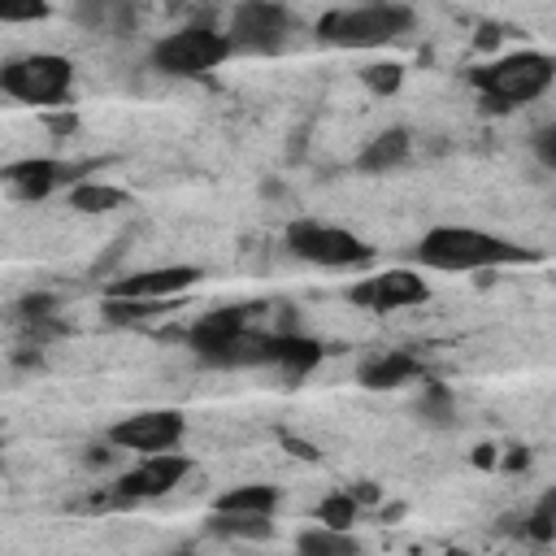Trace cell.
<instances>
[{"instance_id":"cell-1","label":"cell","mask_w":556,"mask_h":556,"mask_svg":"<svg viewBox=\"0 0 556 556\" xmlns=\"http://www.w3.org/2000/svg\"><path fill=\"white\" fill-rule=\"evenodd\" d=\"M517 261H530L521 243L478 226H430L417 239V265L439 274H478V269H500Z\"/></svg>"},{"instance_id":"cell-2","label":"cell","mask_w":556,"mask_h":556,"mask_svg":"<svg viewBox=\"0 0 556 556\" xmlns=\"http://www.w3.org/2000/svg\"><path fill=\"white\" fill-rule=\"evenodd\" d=\"M252 313H256L252 304H226V308L204 313V317L187 330L191 352H195L204 365H217V369L261 365V343H265V334L252 326Z\"/></svg>"},{"instance_id":"cell-3","label":"cell","mask_w":556,"mask_h":556,"mask_svg":"<svg viewBox=\"0 0 556 556\" xmlns=\"http://www.w3.org/2000/svg\"><path fill=\"white\" fill-rule=\"evenodd\" d=\"M408 30H413V9H404L395 0L356 4V9H330V13L317 17V39L330 43V48H348V52L387 48Z\"/></svg>"},{"instance_id":"cell-4","label":"cell","mask_w":556,"mask_h":556,"mask_svg":"<svg viewBox=\"0 0 556 556\" xmlns=\"http://www.w3.org/2000/svg\"><path fill=\"white\" fill-rule=\"evenodd\" d=\"M469 78L482 91V100H491L495 109H517V104H530V100H539V96L552 91V83H556V56L534 52V48H521V52H504V56L478 65Z\"/></svg>"},{"instance_id":"cell-5","label":"cell","mask_w":556,"mask_h":556,"mask_svg":"<svg viewBox=\"0 0 556 556\" xmlns=\"http://www.w3.org/2000/svg\"><path fill=\"white\" fill-rule=\"evenodd\" d=\"M230 56H235L230 35L213 26H178L152 43V65L169 78H204L222 70Z\"/></svg>"},{"instance_id":"cell-6","label":"cell","mask_w":556,"mask_h":556,"mask_svg":"<svg viewBox=\"0 0 556 556\" xmlns=\"http://www.w3.org/2000/svg\"><path fill=\"white\" fill-rule=\"evenodd\" d=\"M282 243L291 256H300L304 265H321V269H361L374 261V248L343 230V226H330V222H317V217H295L287 222L282 230Z\"/></svg>"},{"instance_id":"cell-7","label":"cell","mask_w":556,"mask_h":556,"mask_svg":"<svg viewBox=\"0 0 556 556\" xmlns=\"http://www.w3.org/2000/svg\"><path fill=\"white\" fill-rule=\"evenodd\" d=\"M4 96L22 104H65L74 91V61L61 52H26L0 70Z\"/></svg>"},{"instance_id":"cell-8","label":"cell","mask_w":556,"mask_h":556,"mask_svg":"<svg viewBox=\"0 0 556 556\" xmlns=\"http://www.w3.org/2000/svg\"><path fill=\"white\" fill-rule=\"evenodd\" d=\"M187 473H191V460H187L178 447H169V452H148L135 469H126V473L113 482V491L104 495V504L161 500V495H169L174 486H182Z\"/></svg>"},{"instance_id":"cell-9","label":"cell","mask_w":556,"mask_h":556,"mask_svg":"<svg viewBox=\"0 0 556 556\" xmlns=\"http://www.w3.org/2000/svg\"><path fill=\"white\" fill-rule=\"evenodd\" d=\"M187 439V417L178 408H139L109 426V443L122 452H169Z\"/></svg>"},{"instance_id":"cell-10","label":"cell","mask_w":556,"mask_h":556,"mask_svg":"<svg viewBox=\"0 0 556 556\" xmlns=\"http://www.w3.org/2000/svg\"><path fill=\"white\" fill-rule=\"evenodd\" d=\"M291 13L278 0H243L230 13V43L235 52H278L291 35Z\"/></svg>"},{"instance_id":"cell-11","label":"cell","mask_w":556,"mask_h":556,"mask_svg":"<svg viewBox=\"0 0 556 556\" xmlns=\"http://www.w3.org/2000/svg\"><path fill=\"white\" fill-rule=\"evenodd\" d=\"M348 300L365 313H395V308H417L430 300V282L417 269H382L348 287Z\"/></svg>"},{"instance_id":"cell-12","label":"cell","mask_w":556,"mask_h":556,"mask_svg":"<svg viewBox=\"0 0 556 556\" xmlns=\"http://www.w3.org/2000/svg\"><path fill=\"white\" fill-rule=\"evenodd\" d=\"M200 282L195 265H152L139 274H126L109 287V295H126V300H174L182 291H191Z\"/></svg>"},{"instance_id":"cell-13","label":"cell","mask_w":556,"mask_h":556,"mask_svg":"<svg viewBox=\"0 0 556 556\" xmlns=\"http://www.w3.org/2000/svg\"><path fill=\"white\" fill-rule=\"evenodd\" d=\"M321 356H326V348H321L317 339L291 334V330L265 334V343H261V365L278 369L282 378H304V374H313V369L321 365Z\"/></svg>"},{"instance_id":"cell-14","label":"cell","mask_w":556,"mask_h":556,"mask_svg":"<svg viewBox=\"0 0 556 556\" xmlns=\"http://www.w3.org/2000/svg\"><path fill=\"white\" fill-rule=\"evenodd\" d=\"M417 378H421V361H417V352H404V348L378 352V356L361 361V369H356V382L369 391H395V387H408Z\"/></svg>"},{"instance_id":"cell-15","label":"cell","mask_w":556,"mask_h":556,"mask_svg":"<svg viewBox=\"0 0 556 556\" xmlns=\"http://www.w3.org/2000/svg\"><path fill=\"white\" fill-rule=\"evenodd\" d=\"M4 182L13 187V195L22 200H43L52 195L61 182H70V169L61 161H48V156H26V161H13L4 169Z\"/></svg>"},{"instance_id":"cell-16","label":"cell","mask_w":556,"mask_h":556,"mask_svg":"<svg viewBox=\"0 0 556 556\" xmlns=\"http://www.w3.org/2000/svg\"><path fill=\"white\" fill-rule=\"evenodd\" d=\"M408 156H413L408 130H404V126H387V130H378V135L361 148L356 169H361V174H391V169H400Z\"/></svg>"},{"instance_id":"cell-17","label":"cell","mask_w":556,"mask_h":556,"mask_svg":"<svg viewBox=\"0 0 556 556\" xmlns=\"http://www.w3.org/2000/svg\"><path fill=\"white\" fill-rule=\"evenodd\" d=\"M278 486L269 482H239V486H226L217 500H213V513H243V517H274L278 508Z\"/></svg>"},{"instance_id":"cell-18","label":"cell","mask_w":556,"mask_h":556,"mask_svg":"<svg viewBox=\"0 0 556 556\" xmlns=\"http://www.w3.org/2000/svg\"><path fill=\"white\" fill-rule=\"evenodd\" d=\"M65 200H70V208H74V213H83V217L117 213V208H126V204H130V195H126L122 187H113V182H96V178L74 182V187L65 191Z\"/></svg>"},{"instance_id":"cell-19","label":"cell","mask_w":556,"mask_h":556,"mask_svg":"<svg viewBox=\"0 0 556 556\" xmlns=\"http://www.w3.org/2000/svg\"><path fill=\"white\" fill-rule=\"evenodd\" d=\"M78 22L91 30H104V35H126L135 26V4L130 0H83Z\"/></svg>"},{"instance_id":"cell-20","label":"cell","mask_w":556,"mask_h":556,"mask_svg":"<svg viewBox=\"0 0 556 556\" xmlns=\"http://www.w3.org/2000/svg\"><path fill=\"white\" fill-rule=\"evenodd\" d=\"M295 547L300 552H308V556H352V552H361V543L348 534V530H339V526H313V530H304L300 539H295Z\"/></svg>"},{"instance_id":"cell-21","label":"cell","mask_w":556,"mask_h":556,"mask_svg":"<svg viewBox=\"0 0 556 556\" xmlns=\"http://www.w3.org/2000/svg\"><path fill=\"white\" fill-rule=\"evenodd\" d=\"M208 530H213V534H222V539H269V517H243V513H213Z\"/></svg>"},{"instance_id":"cell-22","label":"cell","mask_w":556,"mask_h":556,"mask_svg":"<svg viewBox=\"0 0 556 556\" xmlns=\"http://www.w3.org/2000/svg\"><path fill=\"white\" fill-rule=\"evenodd\" d=\"M356 508H361L356 491H334V495H326V500L313 508V517H317L321 526H339V530H348V526L356 521Z\"/></svg>"},{"instance_id":"cell-23","label":"cell","mask_w":556,"mask_h":556,"mask_svg":"<svg viewBox=\"0 0 556 556\" xmlns=\"http://www.w3.org/2000/svg\"><path fill=\"white\" fill-rule=\"evenodd\" d=\"M52 13L48 0H0V22L4 26H22V22H43Z\"/></svg>"},{"instance_id":"cell-24","label":"cell","mask_w":556,"mask_h":556,"mask_svg":"<svg viewBox=\"0 0 556 556\" xmlns=\"http://www.w3.org/2000/svg\"><path fill=\"white\" fill-rule=\"evenodd\" d=\"M361 83H365L369 91H378V96H391V91H400V83H404V70H400L395 61H382V65H365V70H361Z\"/></svg>"},{"instance_id":"cell-25","label":"cell","mask_w":556,"mask_h":556,"mask_svg":"<svg viewBox=\"0 0 556 556\" xmlns=\"http://www.w3.org/2000/svg\"><path fill=\"white\" fill-rule=\"evenodd\" d=\"M421 413H426L430 421H447V417L456 413V400H452V391H447L443 382H426V395H421Z\"/></svg>"},{"instance_id":"cell-26","label":"cell","mask_w":556,"mask_h":556,"mask_svg":"<svg viewBox=\"0 0 556 556\" xmlns=\"http://www.w3.org/2000/svg\"><path fill=\"white\" fill-rule=\"evenodd\" d=\"M530 148H534V156H539L547 169H556V122L539 126V130L530 135Z\"/></svg>"},{"instance_id":"cell-27","label":"cell","mask_w":556,"mask_h":556,"mask_svg":"<svg viewBox=\"0 0 556 556\" xmlns=\"http://www.w3.org/2000/svg\"><path fill=\"white\" fill-rule=\"evenodd\" d=\"M534 513H543L547 521H556V486H552V491H547V495L534 504Z\"/></svg>"}]
</instances>
